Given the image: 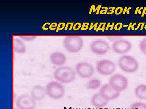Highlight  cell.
<instances>
[{
    "instance_id": "10",
    "label": "cell",
    "mask_w": 146,
    "mask_h": 109,
    "mask_svg": "<svg viewBox=\"0 0 146 109\" xmlns=\"http://www.w3.org/2000/svg\"><path fill=\"white\" fill-rule=\"evenodd\" d=\"M108 43L102 40H97L91 44V49L92 52L98 55L106 54L110 49Z\"/></svg>"
},
{
    "instance_id": "16",
    "label": "cell",
    "mask_w": 146,
    "mask_h": 109,
    "mask_svg": "<svg viewBox=\"0 0 146 109\" xmlns=\"http://www.w3.org/2000/svg\"><path fill=\"white\" fill-rule=\"evenodd\" d=\"M134 93L136 97L141 100H146V85L142 84L136 87Z\"/></svg>"
},
{
    "instance_id": "8",
    "label": "cell",
    "mask_w": 146,
    "mask_h": 109,
    "mask_svg": "<svg viewBox=\"0 0 146 109\" xmlns=\"http://www.w3.org/2000/svg\"><path fill=\"white\" fill-rule=\"evenodd\" d=\"M16 104L19 109H35L36 108V101L29 94H25L19 96Z\"/></svg>"
},
{
    "instance_id": "32",
    "label": "cell",
    "mask_w": 146,
    "mask_h": 109,
    "mask_svg": "<svg viewBox=\"0 0 146 109\" xmlns=\"http://www.w3.org/2000/svg\"><path fill=\"white\" fill-rule=\"evenodd\" d=\"M13 109H18V108H14Z\"/></svg>"
},
{
    "instance_id": "6",
    "label": "cell",
    "mask_w": 146,
    "mask_h": 109,
    "mask_svg": "<svg viewBox=\"0 0 146 109\" xmlns=\"http://www.w3.org/2000/svg\"><path fill=\"white\" fill-rule=\"evenodd\" d=\"M116 66L112 61L104 60L98 61L97 63L96 69L99 74L102 75H111L115 71Z\"/></svg>"
},
{
    "instance_id": "19",
    "label": "cell",
    "mask_w": 146,
    "mask_h": 109,
    "mask_svg": "<svg viewBox=\"0 0 146 109\" xmlns=\"http://www.w3.org/2000/svg\"><path fill=\"white\" fill-rule=\"evenodd\" d=\"M139 47L142 52L146 54V38L143 39L141 41L139 45Z\"/></svg>"
},
{
    "instance_id": "18",
    "label": "cell",
    "mask_w": 146,
    "mask_h": 109,
    "mask_svg": "<svg viewBox=\"0 0 146 109\" xmlns=\"http://www.w3.org/2000/svg\"><path fill=\"white\" fill-rule=\"evenodd\" d=\"M130 109H146V104L143 102H135L131 104Z\"/></svg>"
},
{
    "instance_id": "25",
    "label": "cell",
    "mask_w": 146,
    "mask_h": 109,
    "mask_svg": "<svg viewBox=\"0 0 146 109\" xmlns=\"http://www.w3.org/2000/svg\"><path fill=\"white\" fill-rule=\"evenodd\" d=\"M143 7H137L136 8V10H135V13L134 14H137L138 13L139 15H142V12H143Z\"/></svg>"
},
{
    "instance_id": "30",
    "label": "cell",
    "mask_w": 146,
    "mask_h": 109,
    "mask_svg": "<svg viewBox=\"0 0 146 109\" xmlns=\"http://www.w3.org/2000/svg\"><path fill=\"white\" fill-rule=\"evenodd\" d=\"M101 5H99L98 6V7L96 9V10H97V14H98L99 13H100V9H101Z\"/></svg>"
},
{
    "instance_id": "15",
    "label": "cell",
    "mask_w": 146,
    "mask_h": 109,
    "mask_svg": "<svg viewBox=\"0 0 146 109\" xmlns=\"http://www.w3.org/2000/svg\"><path fill=\"white\" fill-rule=\"evenodd\" d=\"M13 49L17 53L23 54L26 52V47L23 42L20 39L16 38L13 41Z\"/></svg>"
},
{
    "instance_id": "4",
    "label": "cell",
    "mask_w": 146,
    "mask_h": 109,
    "mask_svg": "<svg viewBox=\"0 0 146 109\" xmlns=\"http://www.w3.org/2000/svg\"><path fill=\"white\" fill-rule=\"evenodd\" d=\"M63 45L68 52L75 53L82 49L84 41L81 37L79 36H68L63 39Z\"/></svg>"
},
{
    "instance_id": "26",
    "label": "cell",
    "mask_w": 146,
    "mask_h": 109,
    "mask_svg": "<svg viewBox=\"0 0 146 109\" xmlns=\"http://www.w3.org/2000/svg\"><path fill=\"white\" fill-rule=\"evenodd\" d=\"M116 9L114 7H110L108 8L107 14L108 15H112L113 13H115V11Z\"/></svg>"
},
{
    "instance_id": "21",
    "label": "cell",
    "mask_w": 146,
    "mask_h": 109,
    "mask_svg": "<svg viewBox=\"0 0 146 109\" xmlns=\"http://www.w3.org/2000/svg\"><path fill=\"white\" fill-rule=\"evenodd\" d=\"M123 8L121 7H119L115 9V14L117 16H119L123 13Z\"/></svg>"
},
{
    "instance_id": "24",
    "label": "cell",
    "mask_w": 146,
    "mask_h": 109,
    "mask_svg": "<svg viewBox=\"0 0 146 109\" xmlns=\"http://www.w3.org/2000/svg\"><path fill=\"white\" fill-rule=\"evenodd\" d=\"M115 23H108L107 24V26H106V30H112L114 28V26H115Z\"/></svg>"
},
{
    "instance_id": "14",
    "label": "cell",
    "mask_w": 146,
    "mask_h": 109,
    "mask_svg": "<svg viewBox=\"0 0 146 109\" xmlns=\"http://www.w3.org/2000/svg\"><path fill=\"white\" fill-rule=\"evenodd\" d=\"M91 101L94 106L98 108H104L107 106L109 102L100 93L94 95L91 97Z\"/></svg>"
},
{
    "instance_id": "22",
    "label": "cell",
    "mask_w": 146,
    "mask_h": 109,
    "mask_svg": "<svg viewBox=\"0 0 146 109\" xmlns=\"http://www.w3.org/2000/svg\"><path fill=\"white\" fill-rule=\"evenodd\" d=\"M123 27V24L122 23H117L115 25V26H114V29L116 31H119Z\"/></svg>"
},
{
    "instance_id": "28",
    "label": "cell",
    "mask_w": 146,
    "mask_h": 109,
    "mask_svg": "<svg viewBox=\"0 0 146 109\" xmlns=\"http://www.w3.org/2000/svg\"><path fill=\"white\" fill-rule=\"evenodd\" d=\"M81 25L80 23L76 24L75 25L74 27V30H78L80 28Z\"/></svg>"
},
{
    "instance_id": "5",
    "label": "cell",
    "mask_w": 146,
    "mask_h": 109,
    "mask_svg": "<svg viewBox=\"0 0 146 109\" xmlns=\"http://www.w3.org/2000/svg\"><path fill=\"white\" fill-rule=\"evenodd\" d=\"M109 84L116 91L121 92L125 90L128 85L127 78L123 75L116 74L110 78Z\"/></svg>"
},
{
    "instance_id": "23",
    "label": "cell",
    "mask_w": 146,
    "mask_h": 109,
    "mask_svg": "<svg viewBox=\"0 0 146 109\" xmlns=\"http://www.w3.org/2000/svg\"><path fill=\"white\" fill-rule=\"evenodd\" d=\"M108 10V7H104L102 8L101 10L100 11V14L102 15H106L107 14Z\"/></svg>"
},
{
    "instance_id": "13",
    "label": "cell",
    "mask_w": 146,
    "mask_h": 109,
    "mask_svg": "<svg viewBox=\"0 0 146 109\" xmlns=\"http://www.w3.org/2000/svg\"><path fill=\"white\" fill-rule=\"evenodd\" d=\"M50 60L54 66H62L67 62V57L63 53L55 52L50 54Z\"/></svg>"
},
{
    "instance_id": "12",
    "label": "cell",
    "mask_w": 146,
    "mask_h": 109,
    "mask_svg": "<svg viewBox=\"0 0 146 109\" xmlns=\"http://www.w3.org/2000/svg\"><path fill=\"white\" fill-rule=\"evenodd\" d=\"M30 95L35 101H42L47 95L46 88L41 85H35L31 89Z\"/></svg>"
},
{
    "instance_id": "7",
    "label": "cell",
    "mask_w": 146,
    "mask_h": 109,
    "mask_svg": "<svg viewBox=\"0 0 146 109\" xmlns=\"http://www.w3.org/2000/svg\"><path fill=\"white\" fill-rule=\"evenodd\" d=\"M76 73L82 78H91L94 75L95 71L94 67L89 63L80 62L75 67Z\"/></svg>"
},
{
    "instance_id": "17",
    "label": "cell",
    "mask_w": 146,
    "mask_h": 109,
    "mask_svg": "<svg viewBox=\"0 0 146 109\" xmlns=\"http://www.w3.org/2000/svg\"><path fill=\"white\" fill-rule=\"evenodd\" d=\"M101 85V82L98 78H93L89 80L86 83V88L89 90L97 89Z\"/></svg>"
},
{
    "instance_id": "20",
    "label": "cell",
    "mask_w": 146,
    "mask_h": 109,
    "mask_svg": "<svg viewBox=\"0 0 146 109\" xmlns=\"http://www.w3.org/2000/svg\"><path fill=\"white\" fill-rule=\"evenodd\" d=\"M106 23L104 22H101L98 28H97L96 31H101L102 32H104L105 28Z\"/></svg>"
},
{
    "instance_id": "11",
    "label": "cell",
    "mask_w": 146,
    "mask_h": 109,
    "mask_svg": "<svg viewBox=\"0 0 146 109\" xmlns=\"http://www.w3.org/2000/svg\"><path fill=\"white\" fill-rule=\"evenodd\" d=\"M132 44L130 42L125 40L116 41L112 45L113 51L118 54L126 53L131 49Z\"/></svg>"
},
{
    "instance_id": "29",
    "label": "cell",
    "mask_w": 146,
    "mask_h": 109,
    "mask_svg": "<svg viewBox=\"0 0 146 109\" xmlns=\"http://www.w3.org/2000/svg\"><path fill=\"white\" fill-rule=\"evenodd\" d=\"M142 17H143V16H144L145 15H146V7H145L143 9V12H142Z\"/></svg>"
},
{
    "instance_id": "27",
    "label": "cell",
    "mask_w": 146,
    "mask_h": 109,
    "mask_svg": "<svg viewBox=\"0 0 146 109\" xmlns=\"http://www.w3.org/2000/svg\"><path fill=\"white\" fill-rule=\"evenodd\" d=\"M131 7H125L124 9H123V14L125 15V14H129L130 12H129V10H130Z\"/></svg>"
},
{
    "instance_id": "31",
    "label": "cell",
    "mask_w": 146,
    "mask_h": 109,
    "mask_svg": "<svg viewBox=\"0 0 146 109\" xmlns=\"http://www.w3.org/2000/svg\"><path fill=\"white\" fill-rule=\"evenodd\" d=\"M144 29H145V30H146V24H145V26H144Z\"/></svg>"
},
{
    "instance_id": "1",
    "label": "cell",
    "mask_w": 146,
    "mask_h": 109,
    "mask_svg": "<svg viewBox=\"0 0 146 109\" xmlns=\"http://www.w3.org/2000/svg\"><path fill=\"white\" fill-rule=\"evenodd\" d=\"M76 74L75 71L72 68L64 66L57 68L54 71V77L60 83L68 84L75 80Z\"/></svg>"
},
{
    "instance_id": "2",
    "label": "cell",
    "mask_w": 146,
    "mask_h": 109,
    "mask_svg": "<svg viewBox=\"0 0 146 109\" xmlns=\"http://www.w3.org/2000/svg\"><path fill=\"white\" fill-rule=\"evenodd\" d=\"M47 95L51 99L58 100L65 95V90L62 84L57 81H51L46 86Z\"/></svg>"
},
{
    "instance_id": "3",
    "label": "cell",
    "mask_w": 146,
    "mask_h": 109,
    "mask_svg": "<svg viewBox=\"0 0 146 109\" xmlns=\"http://www.w3.org/2000/svg\"><path fill=\"white\" fill-rule=\"evenodd\" d=\"M118 65L123 71L127 73L136 72L139 68L138 61L129 55H124L118 60Z\"/></svg>"
},
{
    "instance_id": "9",
    "label": "cell",
    "mask_w": 146,
    "mask_h": 109,
    "mask_svg": "<svg viewBox=\"0 0 146 109\" xmlns=\"http://www.w3.org/2000/svg\"><path fill=\"white\" fill-rule=\"evenodd\" d=\"M100 93L108 101L117 99L120 95V93L113 88L109 83L102 86L100 89Z\"/></svg>"
}]
</instances>
